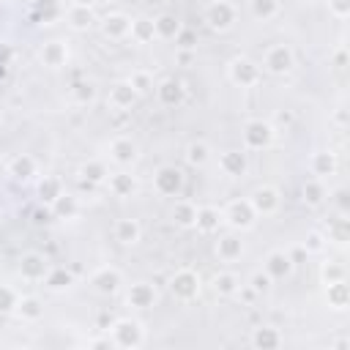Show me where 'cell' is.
<instances>
[{"mask_svg":"<svg viewBox=\"0 0 350 350\" xmlns=\"http://www.w3.org/2000/svg\"><path fill=\"white\" fill-rule=\"evenodd\" d=\"M109 328H112V345H115V347L137 350V347L145 342V328H142L139 320L120 317V320H115Z\"/></svg>","mask_w":350,"mask_h":350,"instance_id":"obj_1","label":"cell"},{"mask_svg":"<svg viewBox=\"0 0 350 350\" xmlns=\"http://www.w3.org/2000/svg\"><path fill=\"white\" fill-rule=\"evenodd\" d=\"M276 137V129L271 126V120L262 118H252L243 123V148L246 150H265Z\"/></svg>","mask_w":350,"mask_h":350,"instance_id":"obj_2","label":"cell"},{"mask_svg":"<svg viewBox=\"0 0 350 350\" xmlns=\"http://www.w3.org/2000/svg\"><path fill=\"white\" fill-rule=\"evenodd\" d=\"M293 66H295V52H293L287 44H273V46H268L265 55H262V68H265L268 74L284 77V74L293 71Z\"/></svg>","mask_w":350,"mask_h":350,"instance_id":"obj_3","label":"cell"},{"mask_svg":"<svg viewBox=\"0 0 350 350\" xmlns=\"http://www.w3.org/2000/svg\"><path fill=\"white\" fill-rule=\"evenodd\" d=\"M227 77L235 82V85H241V88H254L260 79H262V68L254 63V60H249V57H232L230 60V66H227Z\"/></svg>","mask_w":350,"mask_h":350,"instance_id":"obj_4","label":"cell"},{"mask_svg":"<svg viewBox=\"0 0 350 350\" xmlns=\"http://www.w3.org/2000/svg\"><path fill=\"white\" fill-rule=\"evenodd\" d=\"M221 216H224V221H227L232 230H252L254 221H257V213H254L249 197H246V200H230L227 208L221 211Z\"/></svg>","mask_w":350,"mask_h":350,"instance_id":"obj_5","label":"cell"},{"mask_svg":"<svg viewBox=\"0 0 350 350\" xmlns=\"http://www.w3.org/2000/svg\"><path fill=\"white\" fill-rule=\"evenodd\" d=\"M153 189L161 197H178L183 191V172L175 164H161L153 172Z\"/></svg>","mask_w":350,"mask_h":350,"instance_id":"obj_6","label":"cell"},{"mask_svg":"<svg viewBox=\"0 0 350 350\" xmlns=\"http://www.w3.org/2000/svg\"><path fill=\"white\" fill-rule=\"evenodd\" d=\"M170 293L180 301H191L200 295V273L194 268H180L170 276Z\"/></svg>","mask_w":350,"mask_h":350,"instance_id":"obj_7","label":"cell"},{"mask_svg":"<svg viewBox=\"0 0 350 350\" xmlns=\"http://www.w3.org/2000/svg\"><path fill=\"white\" fill-rule=\"evenodd\" d=\"M249 202H252V208H254L257 216H273L279 211V205H282V194H279L276 186L262 183V186H257L249 194Z\"/></svg>","mask_w":350,"mask_h":350,"instance_id":"obj_8","label":"cell"},{"mask_svg":"<svg viewBox=\"0 0 350 350\" xmlns=\"http://www.w3.org/2000/svg\"><path fill=\"white\" fill-rule=\"evenodd\" d=\"M205 25H208L211 30H216V33L230 30V27L235 25V8H232L227 0H213V3H208V8H205Z\"/></svg>","mask_w":350,"mask_h":350,"instance_id":"obj_9","label":"cell"},{"mask_svg":"<svg viewBox=\"0 0 350 350\" xmlns=\"http://www.w3.org/2000/svg\"><path fill=\"white\" fill-rule=\"evenodd\" d=\"M90 284H93V290H96L98 295H115V293L120 290V284H123V276H120L118 268L101 265V268H96V271L90 273Z\"/></svg>","mask_w":350,"mask_h":350,"instance_id":"obj_10","label":"cell"},{"mask_svg":"<svg viewBox=\"0 0 350 350\" xmlns=\"http://www.w3.org/2000/svg\"><path fill=\"white\" fill-rule=\"evenodd\" d=\"M293 260H290V252H282V249H273V252H268V257H265V262H262V271L276 282V279H287L290 276V271H293Z\"/></svg>","mask_w":350,"mask_h":350,"instance_id":"obj_11","label":"cell"},{"mask_svg":"<svg viewBox=\"0 0 350 350\" xmlns=\"http://www.w3.org/2000/svg\"><path fill=\"white\" fill-rule=\"evenodd\" d=\"M137 156H139V150H137V142H134L131 137H115V139L109 142V159H112L115 164L129 167V164L137 161Z\"/></svg>","mask_w":350,"mask_h":350,"instance_id":"obj_12","label":"cell"},{"mask_svg":"<svg viewBox=\"0 0 350 350\" xmlns=\"http://www.w3.org/2000/svg\"><path fill=\"white\" fill-rule=\"evenodd\" d=\"M101 33H104L107 38H112V41L126 38V36L131 33V16H126V14H120V11L107 14V16L101 19Z\"/></svg>","mask_w":350,"mask_h":350,"instance_id":"obj_13","label":"cell"},{"mask_svg":"<svg viewBox=\"0 0 350 350\" xmlns=\"http://www.w3.org/2000/svg\"><path fill=\"white\" fill-rule=\"evenodd\" d=\"M137 90L131 88V82L129 79H120V82H115L112 88H109V96H107V101H109V107H115V109H131L134 104H137Z\"/></svg>","mask_w":350,"mask_h":350,"instance_id":"obj_14","label":"cell"},{"mask_svg":"<svg viewBox=\"0 0 350 350\" xmlns=\"http://www.w3.org/2000/svg\"><path fill=\"white\" fill-rule=\"evenodd\" d=\"M126 304L134 309H150L156 304V287L150 282H134L126 293Z\"/></svg>","mask_w":350,"mask_h":350,"instance_id":"obj_15","label":"cell"},{"mask_svg":"<svg viewBox=\"0 0 350 350\" xmlns=\"http://www.w3.org/2000/svg\"><path fill=\"white\" fill-rule=\"evenodd\" d=\"M219 170L230 178H241L246 175L249 170V159H246V150H224L219 156Z\"/></svg>","mask_w":350,"mask_h":350,"instance_id":"obj_16","label":"cell"},{"mask_svg":"<svg viewBox=\"0 0 350 350\" xmlns=\"http://www.w3.org/2000/svg\"><path fill=\"white\" fill-rule=\"evenodd\" d=\"M38 57H41V63L46 66V68H63L66 63H68V46L63 44V41H46L44 46H41V52H38Z\"/></svg>","mask_w":350,"mask_h":350,"instance_id":"obj_17","label":"cell"},{"mask_svg":"<svg viewBox=\"0 0 350 350\" xmlns=\"http://www.w3.org/2000/svg\"><path fill=\"white\" fill-rule=\"evenodd\" d=\"M153 90H156V96H159V101L164 107H178L186 98V88H183L180 79H161Z\"/></svg>","mask_w":350,"mask_h":350,"instance_id":"obj_18","label":"cell"},{"mask_svg":"<svg viewBox=\"0 0 350 350\" xmlns=\"http://www.w3.org/2000/svg\"><path fill=\"white\" fill-rule=\"evenodd\" d=\"M46 271H49V265H46L44 254H38V252H27V254H22V260H19V273H22V279L36 282V279H44Z\"/></svg>","mask_w":350,"mask_h":350,"instance_id":"obj_19","label":"cell"},{"mask_svg":"<svg viewBox=\"0 0 350 350\" xmlns=\"http://www.w3.org/2000/svg\"><path fill=\"white\" fill-rule=\"evenodd\" d=\"M221 221H224V216H221L219 208H213V205H202V208H197L194 227H197L202 235H213V232H219V224H221Z\"/></svg>","mask_w":350,"mask_h":350,"instance_id":"obj_20","label":"cell"},{"mask_svg":"<svg viewBox=\"0 0 350 350\" xmlns=\"http://www.w3.org/2000/svg\"><path fill=\"white\" fill-rule=\"evenodd\" d=\"M8 175L14 178V180H30L33 175H36V170H38V164H36V159L30 156V153H19V156H14L11 161H8Z\"/></svg>","mask_w":350,"mask_h":350,"instance_id":"obj_21","label":"cell"},{"mask_svg":"<svg viewBox=\"0 0 350 350\" xmlns=\"http://www.w3.org/2000/svg\"><path fill=\"white\" fill-rule=\"evenodd\" d=\"M109 178V170L101 159H88L82 167H79V180L88 183V186H98V183H107Z\"/></svg>","mask_w":350,"mask_h":350,"instance_id":"obj_22","label":"cell"},{"mask_svg":"<svg viewBox=\"0 0 350 350\" xmlns=\"http://www.w3.org/2000/svg\"><path fill=\"white\" fill-rule=\"evenodd\" d=\"M112 232H115V241L123 243V246H134L142 238V227H139L137 219H118Z\"/></svg>","mask_w":350,"mask_h":350,"instance_id":"obj_23","label":"cell"},{"mask_svg":"<svg viewBox=\"0 0 350 350\" xmlns=\"http://www.w3.org/2000/svg\"><path fill=\"white\" fill-rule=\"evenodd\" d=\"M241 254H243V241L238 235L230 232V235H221L216 241V257L221 262H235V260H241Z\"/></svg>","mask_w":350,"mask_h":350,"instance_id":"obj_24","label":"cell"},{"mask_svg":"<svg viewBox=\"0 0 350 350\" xmlns=\"http://www.w3.org/2000/svg\"><path fill=\"white\" fill-rule=\"evenodd\" d=\"M153 30H156V38H161V41H175L178 33L183 30V25H180V19H178L175 14H159V16L153 19Z\"/></svg>","mask_w":350,"mask_h":350,"instance_id":"obj_25","label":"cell"},{"mask_svg":"<svg viewBox=\"0 0 350 350\" xmlns=\"http://www.w3.org/2000/svg\"><path fill=\"white\" fill-rule=\"evenodd\" d=\"M309 170H312L314 178H328V175H334V172H336V153H331V150H317V153H312Z\"/></svg>","mask_w":350,"mask_h":350,"instance_id":"obj_26","label":"cell"},{"mask_svg":"<svg viewBox=\"0 0 350 350\" xmlns=\"http://www.w3.org/2000/svg\"><path fill=\"white\" fill-rule=\"evenodd\" d=\"M107 186H109L112 197H131L137 191V178L131 172H109Z\"/></svg>","mask_w":350,"mask_h":350,"instance_id":"obj_27","label":"cell"},{"mask_svg":"<svg viewBox=\"0 0 350 350\" xmlns=\"http://www.w3.org/2000/svg\"><path fill=\"white\" fill-rule=\"evenodd\" d=\"M282 345V334L273 325H260L252 331V347L257 350H276Z\"/></svg>","mask_w":350,"mask_h":350,"instance_id":"obj_28","label":"cell"},{"mask_svg":"<svg viewBox=\"0 0 350 350\" xmlns=\"http://www.w3.org/2000/svg\"><path fill=\"white\" fill-rule=\"evenodd\" d=\"M36 191H38V200H41L44 205H52L66 189H63V180H60L57 175H44V178L38 180Z\"/></svg>","mask_w":350,"mask_h":350,"instance_id":"obj_29","label":"cell"},{"mask_svg":"<svg viewBox=\"0 0 350 350\" xmlns=\"http://www.w3.org/2000/svg\"><path fill=\"white\" fill-rule=\"evenodd\" d=\"M22 320H27V323H36V320H41L44 317V304L36 298V295H22V298H16V309H14Z\"/></svg>","mask_w":350,"mask_h":350,"instance_id":"obj_30","label":"cell"},{"mask_svg":"<svg viewBox=\"0 0 350 350\" xmlns=\"http://www.w3.org/2000/svg\"><path fill=\"white\" fill-rule=\"evenodd\" d=\"M325 298H328V306L331 309H347L350 306V287L347 282H331L325 284Z\"/></svg>","mask_w":350,"mask_h":350,"instance_id":"obj_31","label":"cell"},{"mask_svg":"<svg viewBox=\"0 0 350 350\" xmlns=\"http://www.w3.org/2000/svg\"><path fill=\"white\" fill-rule=\"evenodd\" d=\"M301 197H304V202H306V205H312V208L323 205V202H325V197H328L323 178H309V180L304 183V189H301Z\"/></svg>","mask_w":350,"mask_h":350,"instance_id":"obj_32","label":"cell"},{"mask_svg":"<svg viewBox=\"0 0 350 350\" xmlns=\"http://www.w3.org/2000/svg\"><path fill=\"white\" fill-rule=\"evenodd\" d=\"M183 159H186L189 167H205V164L211 161V148H208V142H202V139L189 142Z\"/></svg>","mask_w":350,"mask_h":350,"instance_id":"obj_33","label":"cell"},{"mask_svg":"<svg viewBox=\"0 0 350 350\" xmlns=\"http://www.w3.org/2000/svg\"><path fill=\"white\" fill-rule=\"evenodd\" d=\"M49 211H52L55 219H74V216L79 213V202H77L74 194H66V191H63V194L49 205Z\"/></svg>","mask_w":350,"mask_h":350,"instance_id":"obj_34","label":"cell"},{"mask_svg":"<svg viewBox=\"0 0 350 350\" xmlns=\"http://www.w3.org/2000/svg\"><path fill=\"white\" fill-rule=\"evenodd\" d=\"M194 219H197V205L191 200H178L172 205V221L178 227H194Z\"/></svg>","mask_w":350,"mask_h":350,"instance_id":"obj_35","label":"cell"},{"mask_svg":"<svg viewBox=\"0 0 350 350\" xmlns=\"http://www.w3.org/2000/svg\"><path fill=\"white\" fill-rule=\"evenodd\" d=\"M44 282H46V287L49 290H66V287H71L74 284V273L68 271V268H63V265H57V268H49L46 271V276H44Z\"/></svg>","mask_w":350,"mask_h":350,"instance_id":"obj_36","label":"cell"},{"mask_svg":"<svg viewBox=\"0 0 350 350\" xmlns=\"http://www.w3.org/2000/svg\"><path fill=\"white\" fill-rule=\"evenodd\" d=\"M213 290L219 293V295H235V293H241V279L232 273V271H221V273H216L213 276Z\"/></svg>","mask_w":350,"mask_h":350,"instance_id":"obj_37","label":"cell"},{"mask_svg":"<svg viewBox=\"0 0 350 350\" xmlns=\"http://www.w3.org/2000/svg\"><path fill=\"white\" fill-rule=\"evenodd\" d=\"M137 44H150L156 38V30H153V19L148 16H139V19H131V33H129Z\"/></svg>","mask_w":350,"mask_h":350,"instance_id":"obj_38","label":"cell"},{"mask_svg":"<svg viewBox=\"0 0 350 350\" xmlns=\"http://www.w3.org/2000/svg\"><path fill=\"white\" fill-rule=\"evenodd\" d=\"M249 11H252L254 19L268 22L279 14V0H249Z\"/></svg>","mask_w":350,"mask_h":350,"instance_id":"obj_39","label":"cell"},{"mask_svg":"<svg viewBox=\"0 0 350 350\" xmlns=\"http://www.w3.org/2000/svg\"><path fill=\"white\" fill-rule=\"evenodd\" d=\"M33 8H36V16L49 25L60 16V0H33Z\"/></svg>","mask_w":350,"mask_h":350,"instance_id":"obj_40","label":"cell"},{"mask_svg":"<svg viewBox=\"0 0 350 350\" xmlns=\"http://www.w3.org/2000/svg\"><path fill=\"white\" fill-rule=\"evenodd\" d=\"M68 25L74 30H88L93 25V8H82V5H71L68 8Z\"/></svg>","mask_w":350,"mask_h":350,"instance_id":"obj_41","label":"cell"},{"mask_svg":"<svg viewBox=\"0 0 350 350\" xmlns=\"http://www.w3.org/2000/svg\"><path fill=\"white\" fill-rule=\"evenodd\" d=\"M129 82H131V88L137 90V96H148V93H153V74L150 71H145V68H137L131 77H129Z\"/></svg>","mask_w":350,"mask_h":350,"instance_id":"obj_42","label":"cell"},{"mask_svg":"<svg viewBox=\"0 0 350 350\" xmlns=\"http://www.w3.org/2000/svg\"><path fill=\"white\" fill-rule=\"evenodd\" d=\"M71 98L77 101V104H82V107H88L93 98H96V85L90 82V79H82V82H74L71 85Z\"/></svg>","mask_w":350,"mask_h":350,"instance_id":"obj_43","label":"cell"},{"mask_svg":"<svg viewBox=\"0 0 350 350\" xmlns=\"http://www.w3.org/2000/svg\"><path fill=\"white\" fill-rule=\"evenodd\" d=\"M325 241H334L339 246H345L350 241V227H347V219H334L331 227L325 230Z\"/></svg>","mask_w":350,"mask_h":350,"instance_id":"obj_44","label":"cell"},{"mask_svg":"<svg viewBox=\"0 0 350 350\" xmlns=\"http://www.w3.org/2000/svg\"><path fill=\"white\" fill-rule=\"evenodd\" d=\"M304 252L306 254H320L325 246H328V241H325V232H320V230H312V232H306V238H304Z\"/></svg>","mask_w":350,"mask_h":350,"instance_id":"obj_45","label":"cell"},{"mask_svg":"<svg viewBox=\"0 0 350 350\" xmlns=\"http://www.w3.org/2000/svg\"><path fill=\"white\" fill-rule=\"evenodd\" d=\"M320 276H323V282H325V284H331V282H342V279L347 276V271H345V265H342V262L328 260V262H323Z\"/></svg>","mask_w":350,"mask_h":350,"instance_id":"obj_46","label":"cell"},{"mask_svg":"<svg viewBox=\"0 0 350 350\" xmlns=\"http://www.w3.org/2000/svg\"><path fill=\"white\" fill-rule=\"evenodd\" d=\"M271 284H273V279H271L265 271H254V273L249 276V290H252V293H257V295L268 293V290H271Z\"/></svg>","mask_w":350,"mask_h":350,"instance_id":"obj_47","label":"cell"},{"mask_svg":"<svg viewBox=\"0 0 350 350\" xmlns=\"http://www.w3.org/2000/svg\"><path fill=\"white\" fill-rule=\"evenodd\" d=\"M16 293L11 290V287H5V284H0V314H8V312H14L16 309Z\"/></svg>","mask_w":350,"mask_h":350,"instance_id":"obj_48","label":"cell"},{"mask_svg":"<svg viewBox=\"0 0 350 350\" xmlns=\"http://www.w3.org/2000/svg\"><path fill=\"white\" fill-rule=\"evenodd\" d=\"M295 123V115H293V109H276V115H273V129L279 131V129H290Z\"/></svg>","mask_w":350,"mask_h":350,"instance_id":"obj_49","label":"cell"},{"mask_svg":"<svg viewBox=\"0 0 350 350\" xmlns=\"http://www.w3.org/2000/svg\"><path fill=\"white\" fill-rule=\"evenodd\" d=\"M328 11L336 19H347L350 16V0H328Z\"/></svg>","mask_w":350,"mask_h":350,"instance_id":"obj_50","label":"cell"},{"mask_svg":"<svg viewBox=\"0 0 350 350\" xmlns=\"http://www.w3.org/2000/svg\"><path fill=\"white\" fill-rule=\"evenodd\" d=\"M334 205H336L339 213L345 216V213L350 211V191H347V189H336V191H334Z\"/></svg>","mask_w":350,"mask_h":350,"instance_id":"obj_51","label":"cell"},{"mask_svg":"<svg viewBox=\"0 0 350 350\" xmlns=\"http://www.w3.org/2000/svg\"><path fill=\"white\" fill-rule=\"evenodd\" d=\"M175 44H178L180 49H194V46H197V36H194L191 30H186V27H183V30L178 33V38H175Z\"/></svg>","mask_w":350,"mask_h":350,"instance_id":"obj_52","label":"cell"},{"mask_svg":"<svg viewBox=\"0 0 350 350\" xmlns=\"http://www.w3.org/2000/svg\"><path fill=\"white\" fill-rule=\"evenodd\" d=\"M334 66H336V68H345V66H347V52H345V49H336V52H334Z\"/></svg>","mask_w":350,"mask_h":350,"instance_id":"obj_53","label":"cell"},{"mask_svg":"<svg viewBox=\"0 0 350 350\" xmlns=\"http://www.w3.org/2000/svg\"><path fill=\"white\" fill-rule=\"evenodd\" d=\"M334 123H336L339 129H345V126H347V109H342V107H339V109L334 112Z\"/></svg>","mask_w":350,"mask_h":350,"instance_id":"obj_54","label":"cell"},{"mask_svg":"<svg viewBox=\"0 0 350 350\" xmlns=\"http://www.w3.org/2000/svg\"><path fill=\"white\" fill-rule=\"evenodd\" d=\"M8 60H11V49L0 46V66H8Z\"/></svg>","mask_w":350,"mask_h":350,"instance_id":"obj_55","label":"cell"},{"mask_svg":"<svg viewBox=\"0 0 350 350\" xmlns=\"http://www.w3.org/2000/svg\"><path fill=\"white\" fill-rule=\"evenodd\" d=\"M90 347H112V339H93Z\"/></svg>","mask_w":350,"mask_h":350,"instance_id":"obj_56","label":"cell"},{"mask_svg":"<svg viewBox=\"0 0 350 350\" xmlns=\"http://www.w3.org/2000/svg\"><path fill=\"white\" fill-rule=\"evenodd\" d=\"M334 347H336V350H347V347H350V342H347V339H336V342H334Z\"/></svg>","mask_w":350,"mask_h":350,"instance_id":"obj_57","label":"cell"},{"mask_svg":"<svg viewBox=\"0 0 350 350\" xmlns=\"http://www.w3.org/2000/svg\"><path fill=\"white\" fill-rule=\"evenodd\" d=\"M74 5H82V8H93L96 0H74Z\"/></svg>","mask_w":350,"mask_h":350,"instance_id":"obj_58","label":"cell"},{"mask_svg":"<svg viewBox=\"0 0 350 350\" xmlns=\"http://www.w3.org/2000/svg\"><path fill=\"white\" fill-rule=\"evenodd\" d=\"M3 170H5V164H3V159H0V172H3Z\"/></svg>","mask_w":350,"mask_h":350,"instance_id":"obj_59","label":"cell"}]
</instances>
